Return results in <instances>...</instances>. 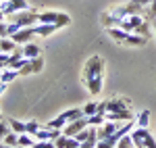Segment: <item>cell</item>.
Here are the masks:
<instances>
[{"label":"cell","instance_id":"28","mask_svg":"<svg viewBox=\"0 0 156 148\" xmlns=\"http://www.w3.org/2000/svg\"><path fill=\"white\" fill-rule=\"evenodd\" d=\"M40 127H42V123H37V121H29V123H25V134L34 136V134H36Z\"/></svg>","mask_w":156,"mask_h":148},{"label":"cell","instance_id":"22","mask_svg":"<svg viewBox=\"0 0 156 148\" xmlns=\"http://www.w3.org/2000/svg\"><path fill=\"white\" fill-rule=\"evenodd\" d=\"M0 46H2V52H6V54H11L12 50H15V40H12L11 36L9 38H0Z\"/></svg>","mask_w":156,"mask_h":148},{"label":"cell","instance_id":"14","mask_svg":"<svg viewBox=\"0 0 156 148\" xmlns=\"http://www.w3.org/2000/svg\"><path fill=\"white\" fill-rule=\"evenodd\" d=\"M100 21H102V25H104L106 29H110V27H121V19H119V17H115L110 11L102 13V15H100Z\"/></svg>","mask_w":156,"mask_h":148},{"label":"cell","instance_id":"21","mask_svg":"<svg viewBox=\"0 0 156 148\" xmlns=\"http://www.w3.org/2000/svg\"><path fill=\"white\" fill-rule=\"evenodd\" d=\"M87 119H90V125H92V127H100V125L106 121V113H94V115H90Z\"/></svg>","mask_w":156,"mask_h":148},{"label":"cell","instance_id":"18","mask_svg":"<svg viewBox=\"0 0 156 148\" xmlns=\"http://www.w3.org/2000/svg\"><path fill=\"white\" fill-rule=\"evenodd\" d=\"M85 84H87V90H90V94L98 96V94L102 92V75H100V77H94V79H87Z\"/></svg>","mask_w":156,"mask_h":148},{"label":"cell","instance_id":"13","mask_svg":"<svg viewBox=\"0 0 156 148\" xmlns=\"http://www.w3.org/2000/svg\"><path fill=\"white\" fill-rule=\"evenodd\" d=\"M54 144H56V148H79V142H77V138L65 136V134H60V136L54 140Z\"/></svg>","mask_w":156,"mask_h":148},{"label":"cell","instance_id":"19","mask_svg":"<svg viewBox=\"0 0 156 148\" xmlns=\"http://www.w3.org/2000/svg\"><path fill=\"white\" fill-rule=\"evenodd\" d=\"M60 117L69 123V121H75V119H79V117H83V109H69V111L60 113Z\"/></svg>","mask_w":156,"mask_h":148},{"label":"cell","instance_id":"2","mask_svg":"<svg viewBox=\"0 0 156 148\" xmlns=\"http://www.w3.org/2000/svg\"><path fill=\"white\" fill-rule=\"evenodd\" d=\"M37 23H48V25H56V27H65L71 23V17L65 13H54V11H44L37 13Z\"/></svg>","mask_w":156,"mask_h":148},{"label":"cell","instance_id":"6","mask_svg":"<svg viewBox=\"0 0 156 148\" xmlns=\"http://www.w3.org/2000/svg\"><path fill=\"white\" fill-rule=\"evenodd\" d=\"M29 9V2L27 0H2L0 2V11L4 17H11L19 11H27Z\"/></svg>","mask_w":156,"mask_h":148},{"label":"cell","instance_id":"34","mask_svg":"<svg viewBox=\"0 0 156 148\" xmlns=\"http://www.w3.org/2000/svg\"><path fill=\"white\" fill-rule=\"evenodd\" d=\"M96 148H115V144H110V140L102 138V140H98V142H96Z\"/></svg>","mask_w":156,"mask_h":148},{"label":"cell","instance_id":"30","mask_svg":"<svg viewBox=\"0 0 156 148\" xmlns=\"http://www.w3.org/2000/svg\"><path fill=\"white\" fill-rule=\"evenodd\" d=\"M9 132H11V123H9V121H2V119H0V140H4Z\"/></svg>","mask_w":156,"mask_h":148},{"label":"cell","instance_id":"4","mask_svg":"<svg viewBox=\"0 0 156 148\" xmlns=\"http://www.w3.org/2000/svg\"><path fill=\"white\" fill-rule=\"evenodd\" d=\"M131 138L135 142V148H156V140L148 132V127H133Z\"/></svg>","mask_w":156,"mask_h":148},{"label":"cell","instance_id":"3","mask_svg":"<svg viewBox=\"0 0 156 148\" xmlns=\"http://www.w3.org/2000/svg\"><path fill=\"white\" fill-rule=\"evenodd\" d=\"M100 75H104V61H102V56L94 54V56L87 59V63H85V67H83V81L100 77Z\"/></svg>","mask_w":156,"mask_h":148},{"label":"cell","instance_id":"41","mask_svg":"<svg viewBox=\"0 0 156 148\" xmlns=\"http://www.w3.org/2000/svg\"><path fill=\"white\" fill-rule=\"evenodd\" d=\"M0 2H2V0H0Z\"/></svg>","mask_w":156,"mask_h":148},{"label":"cell","instance_id":"32","mask_svg":"<svg viewBox=\"0 0 156 148\" xmlns=\"http://www.w3.org/2000/svg\"><path fill=\"white\" fill-rule=\"evenodd\" d=\"M148 31H150V23H148V19H144V23L140 25L137 34H140V36H146V38H148Z\"/></svg>","mask_w":156,"mask_h":148},{"label":"cell","instance_id":"33","mask_svg":"<svg viewBox=\"0 0 156 148\" xmlns=\"http://www.w3.org/2000/svg\"><path fill=\"white\" fill-rule=\"evenodd\" d=\"M0 38H9V21H0Z\"/></svg>","mask_w":156,"mask_h":148},{"label":"cell","instance_id":"38","mask_svg":"<svg viewBox=\"0 0 156 148\" xmlns=\"http://www.w3.org/2000/svg\"><path fill=\"white\" fill-rule=\"evenodd\" d=\"M154 34H156V19H154Z\"/></svg>","mask_w":156,"mask_h":148},{"label":"cell","instance_id":"37","mask_svg":"<svg viewBox=\"0 0 156 148\" xmlns=\"http://www.w3.org/2000/svg\"><path fill=\"white\" fill-rule=\"evenodd\" d=\"M0 148H17V146H6V144L2 142V144H0Z\"/></svg>","mask_w":156,"mask_h":148},{"label":"cell","instance_id":"1","mask_svg":"<svg viewBox=\"0 0 156 148\" xmlns=\"http://www.w3.org/2000/svg\"><path fill=\"white\" fill-rule=\"evenodd\" d=\"M106 31H108V36L112 38L115 42L127 44V46H144L146 42H148L146 36L133 34V31H125V29H121V27H110V29H106Z\"/></svg>","mask_w":156,"mask_h":148},{"label":"cell","instance_id":"35","mask_svg":"<svg viewBox=\"0 0 156 148\" xmlns=\"http://www.w3.org/2000/svg\"><path fill=\"white\" fill-rule=\"evenodd\" d=\"M6 88H9V84H4V81H0V94H2V92H4Z\"/></svg>","mask_w":156,"mask_h":148},{"label":"cell","instance_id":"29","mask_svg":"<svg viewBox=\"0 0 156 148\" xmlns=\"http://www.w3.org/2000/svg\"><path fill=\"white\" fill-rule=\"evenodd\" d=\"M96 111H98V102H87V104L83 106V115H85V117L94 115Z\"/></svg>","mask_w":156,"mask_h":148},{"label":"cell","instance_id":"11","mask_svg":"<svg viewBox=\"0 0 156 148\" xmlns=\"http://www.w3.org/2000/svg\"><path fill=\"white\" fill-rule=\"evenodd\" d=\"M42 67H44V61H42V56H37V59H29V61L25 63V67L19 71L21 75H29V73H37V71H42Z\"/></svg>","mask_w":156,"mask_h":148},{"label":"cell","instance_id":"20","mask_svg":"<svg viewBox=\"0 0 156 148\" xmlns=\"http://www.w3.org/2000/svg\"><path fill=\"white\" fill-rule=\"evenodd\" d=\"M148 123H150V111L144 109V111L135 117V127H148Z\"/></svg>","mask_w":156,"mask_h":148},{"label":"cell","instance_id":"12","mask_svg":"<svg viewBox=\"0 0 156 148\" xmlns=\"http://www.w3.org/2000/svg\"><path fill=\"white\" fill-rule=\"evenodd\" d=\"M31 36H36V34H34V27H21V29L15 31L11 38L15 40V44H27V42L31 40Z\"/></svg>","mask_w":156,"mask_h":148},{"label":"cell","instance_id":"16","mask_svg":"<svg viewBox=\"0 0 156 148\" xmlns=\"http://www.w3.org/2000/svg\"><path fill=\"white\" fill-rule=\"evenodd\" d=\"M23 56L25 59H37V56H42V48L27 42V44H23Z\"/></svg>","mask_w":156,"mask_h":148},{"label":"cell","instance_id":"7","mask_svg":"<svg viewBox=\"0 0 156 148\" xmlns=\"http://www.w3.org/2000/svg\"><path fill=\"white\" fill-rule=\"evenodd\" d=\"M87 125H90V119L83 115V117H79V119H75V121H69V123L62 127V134H65V136H73V138H75L81 129H85Z\"/></svg>","mask_w":156,"mask_h":148},{"label":"cell","instance_id":"23","mask_svg":"<svg viewBox=\"0 0 156 148\" xmlns=\"http://www.w3.org/2000/svg\"><path fill=\"white\" fill-rule=\"evenodd\" d=\"M19 148H31L34 146V136H29V134H19Z\"/></svg>","mask_w":156,"mask_h":148},{"label":"cell","instance_id":"8","mask_svg":"<svg viewBox=\"0 0 156 148\" xmlns=\"http://www.w3.org/2000/svg\"><path fill=\"white\" fill-rule=\"evenodd\" d=\"M142 23H144V17H142V15H131V17H123V19H121V29L137 34V29H140V25H142Z\"/></svg>","mask_w":156,"mask_h":148},{"label":"cell","instance_id":"40","mask_svg":"<svg viewBox=\"0 0 156 148\" xmlns=\"http://www.w3.org/2000/svg\"><path fill=\"white\" fill-rule=\"evenodd\" d=\"M0 119H2V115H0Z\"/></svg>","mask_w":156,"mask_h":148},{"label":"cell","instance_id":"36","mask_svg":"<svg viewBox=\"0 0 156 148\" xmlns=\"http://www.w3.org/2000/svg\"><path fill=\"white\" fill-rule=\"evenodd\" d=\"M137 2H140V4H144V6H148V4H150V2H154V0H137Z\"/></svg>","mask_w":156,"mask_h":148},{"label":"cell","instance_id":"15","mask_svg":"<svg viewBox=\"0 0 156 148\" xmlns=\"http://www.w3.org/2000/svg\"><path fill=\"white\" fill-rule=\"evenodd\" d=\"M56 29H58L56 25H48V23H37V25H34V34H36V36H42V38L54 34Z\"/></svg>","mask_w":156,"mask_h":148},{"label":"cell","instance_id":"24","mask_svg":"<svg viewBox=\"0 0 156 148\" xmlns=\"http://www.w3.org/2000/svg\"><path fill=\"white\" fill-rule=\"evenodd\" d=\"M117 148H135V142H133L131 134H125V136L121 138L119 142H117Z\"/></svg>","mask_w":156,"mask_h":148},{"label":"cell","instance_id":"39","mask_svg":"<svg viewBox=\"0 0 156 148\" xmlns=\"http://www.w3.org/2000/svg\"><path fill=\"white\" fill-rule=\"evenodd\" d=\"M0 52H2V46H0Z\"/></svg>","mask_w":156,"mask_h":148},{"label":"cell","instance_id":"27","mask_svg":"<svg viewBox=\"0 0 156 148\" xmlns=\"http://www.w3.org/2000/svg\"><path fill=\"white\" fill-rule=\"evenodd\" d=\"M48 127H52V129H62V127H65V125H67V121H65V119H62V117H56V119H52V121H48Z\"/></svg>","mask_w":156,"mask_h":148},{"label":"cell","instance_id":"31","mask_svg":"<svg viewBox=\"0 0 156 148\" xmlns=\"http://www.w3.org/2000/svg\"><path fill=\"white\" fill-rule=\"evenodd\" d=\"M146 17H148V19H156V0L146 6Z\"/></svg>","mask_w":156,"mask_h":148},{"label":"cell","instance_id":"25","mask_svg":"<svg viewBox=\"0 0 156 148\" xmlns=\"http://www.w3.org/2000/svg\"><path fill=\"white\" fill-rule=\"evenodd\" d=\"M2 142H4L6 146H17V144H19V134H15V132L11 129V132L6 134V138H4Z\"/></svg>","mask_w":156,"mask_h":148},{"label":"cell","instance_id":"26","mask_svg":"<svg viewBox=\"0 0 156 148\" xmlns=\"http://www.w3.org/2000/svg\"><path fill=\"white\" fill-rule=\"evenodd\" d=\"M9 123H11V129L15 132V134H25V123H23V121H19V119H11Z\"/></svg>","mask_w":156,"mask_h":148},{"label":"cell","instance_id":"5","mask_svg":"<svg viewBox=\"0 0 156 148\" xmlns=\"http://www.w3.org/2000/svg\"><path fill=\"white\" fill-rule=\"evenodd\" d=\"M6 21H12L19 27H34V25H37V13L31 11V9L19 11V13H15V15H11V17H6Z\"/></svg>","mask_w":156,"mask_h":148},{"label":"cell","instance_id":"9","mask_svg":"<svg viewBox=\"0 0 156 148\" xmlns=\"http://www.w3.org/2000/svg\"><path fill=\"white\" fill-rule=\"evenodd\" d=\"M106 104V113H123V111H129V100H123V98H110V100H104Z\"/></svg>","mask_w":156,"mask_h":148},{"label":"cell","instance_id":"10","mask_svg":"<svg viewBox=\"0 0 156 148\" xmlns=\"http://www.w3.org/2000/svg\"><path fill=\"white\" fill-rule=\"evenodd\" d=\"M117 129H119V123H117V121H108V119H106V121L100 125V127H96V132H98V140L112 136V134H115Z\"/></svg>","mask_w":156,"mask_h":148},{"label":"cell","instance_id":"17","mask_svg":"<svg viewBox=\"0 0 156 148\" xmlns=\"http://www.w3.org/2000/svg\"><path fill=\"white\" fill-rule=\"evenodd\" d=\"M19 71L17 69H11V67H4L2 69V73H0V81H4V84H12L17 77H19Z\"/></svg>","mask_w":156,"mask_h":148}]
</instances>
